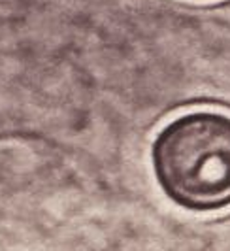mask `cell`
I'll return each mask as SVG.
<instances>
[{"instance_id":"obj_1","label":"cell","mask_w":230,"mask_h":251,"mask_svg":"<svg viewBox=\"0 0 230 251\" xmlns=\"http://www.w3.org/2000/svg\"><path fill=\"white\" fill-rule=\"evenodd\" d=\"M151 166L161 191L179 208H230V113L192 110L170 119L151 144Z\"/></svg>"}]
</instances>
